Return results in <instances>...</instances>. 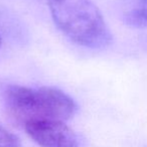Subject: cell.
<instances>
[{
  "label": "cell",
  "instance_id": "6da1fadb",
  "mask_svg": "<svg viewBox=\"0 0 147 147\" xmlns=\"http://www.w3.org/2000/svg\"><path fill=\"white\" fill-rule=\"evenodd\" d=\"M0 92L6 108L22 124L34 120L67 121L77 112L76 102L57 88L4 85Z\"/></svg>",
  "mask_w": 147,
  "mask_h": 147
},
{
  "label": "cell",
  "instance_id": "7a4b0ae2",
  "mask_svg": "<svg viewBox=\"0 0 147 147\" xmlns=\"http://www.w3.org/2000/svg\"><path fill=\"white\" fill-rule=\"evenodd\" d=\"M51 17L71 41L89 49H103L112 35L92 0H47Z\"/></svg>",
  "mask_w": 147,
  "mask_h": 147
},
{
  "label": "cell",
  "instance_id": "3957f363",
  "mask_svg": "<svg viewBox=\"0 0 147 147\" xmlns=\"http://www.w3.org/2000/svg\"><path fill=\"white\" fill-rule=\"evenodd\" d=\"M23 127L40 147H80L77 134L65 121L34 120L24 123Z\"/></svg>",
  "mask_w": 147,
  "mask_h": 147
},
{
  "label": "cell",
  "instance_id": "277c9868",
  "mask_svg": "<svg viewBox=\"0 0 147 147\" xmlns=\"http://www.w3.org/2000/svg\"><path fill=\"white\" fill-rule=\"evenodd\" d=\"M125 22L135 28L147 27V8H137L129 11L125 15Z\"/></svg>",
  "mask_w": 147,
  "mask_h": 147
},
{
  "label": "cell",
  "instance_id": "5b68a950",
  "mask_svg": "<svg viewBox=\"0 0 147 147\" xmlns=\"http://www.w3.org/2000/svg\"><path fill=\"white\" fill-rule=\"evenodd\" d=\"M0 147H21L20 139L0 123Z\"/></svg>",
  "mask_w": 147,
  "mask_h": 147
},
{
  "label": "cell",
  "instance_id": "8992f818",
  "mask_svg": "<svg viewBox=\"0 0 147 147\" xmlns=\"http://www.w3.org/2000/svg\"><path fill=\"white\" fill-rule=\"evenodd\" d=\"M142 2H144V3H147V0H141Z\"/></svg>",
  "mask_w": 147,
  "mask_h": 147
},
{
  "label": "cell",
  "instance_id": "52a82bcc",
  "mask_svg": "<svg viewBox=\"0 0 147 147\" xmlns=\"http://www.w3.org/2000/svg\"><path fill=\"white\" fill-rule=\"evenodd\" d=\"M0 45H1V36H0Z\"/></svg>",
  "mask_w": 147,
  "mask_h": 147
}]
</instances>
